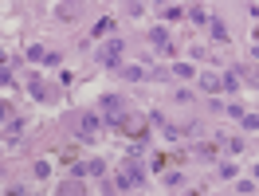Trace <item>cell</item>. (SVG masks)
Wrapping results in <instances>:
<instances>
[{
  "instance_id": "cell-1",
  "label": "cell",
  "mask_w": 259,
  "mask_h": 196,
  "mask_svg": "<svg viewBox=\"0 0 259 196\" xmlns=\"http://www.w3.org/2000/svg\"><path fill=\"white\" fill-rule=\"evenodd\" d=\"M146 184V173H142V165L126 157V161H118V188H142Z\"/></svg>"
},
{
  "instance_id": "cell-2",
  "label": "cell",
  "mask_w": 259,
  "mask_h": 196,
  "mask_svg": "<svg viewBox=\"0 0 259 196\" xmlns=\"http://www.w3.org/2000/svg\"><path fill=\"white\" fill-rule=\"evenodd\" d=\"M102 118H106V126H114V130H118V126L130 118L126 98H122V94H106V98H102Z\"/></svg>"
},
{
  "instance_id": "cell-3",
  "label": "cell",
  "mask_w": 259,
  "mask_h": 196,
  "mask_svg": "<svg viewBox=\"0 0 259 196\" xmlns=\"http://www.w3.org/2000/svg\"><path fill=\"white\" fill-rule=\"evenodd\" d=\"M122 51H126V39H106L98 47V63L106 71H122Z\"/></svg>"
},
{
  "instance_id": "cell-4",
  "label": "cell",
  "mask_w": 259,
  "mask_h": 196,
  "mask_svg": "<svg viewBox=\"0 0 259 196\" xmlns=\"http://www.w3.org/2000/svg\"><path fill=\"white\" fill-rule=\"evenodd\" d=\"M79 137L82 141H98V137H102V118L91 114V110H82L79 114Z\"/></svg>"
},
{
  "instance_id": "cell-5",
  "label": "cell",
  "mask_w": 259,
  "mask_h": 196,
  "mask_svg": "<svg viewBox=\"0 0 259 196\" xmlns=\"http://www.w3.org/2000/svg\"><path fill=\"white\" fill-rule=\"evenodd\" d=\"M146 126H149V118H146V114H130L126 122L118 126V130L126 133L130 141H146V137H149V133H146Z\"/></svg>"
},
{
  "instance_id": "cell-6",
  "label": "cell",
  "mask_w": 259,
  "mask_h": 196,
  "mask_svg": "<svg viewBox=\"0 0 259 196\" xmlns=\"http://www.w3.org/2000/svg\"><path fill=\"white\" fill-rule=\"evenodd\" d=\"M149 43H153V47H157V51H165L169 59L177 55V47H173V39L165 35V28H153V32H149Z\"/></svg>"
},
{
  "instance_id": "cell-7",
  "label": "cell",
  "mask_w": 259,
  "mask_h": 196,
  "mask_svg": "<svg viewBox=\"0 0 259 196\" xmlns=\"http://www.w3.org/2000/svg\"><path fill=\"white\" fill-rule=\"evenodd\" d=\"M196 79H200V90H208V94H220V90H224V79H220L216 71H200Z\"/></svg>"
},
{
  "instance_id": "cell-8",
  "label": "cell",
  "mask_w": 259,
  "mask_h": 196,
  "mask_svg": "<svg viewBox=\"0 0 259 196\" xmlns=\"http://www.w3.org/2000/svg\"><path fill=\"white\" fill-rule=\"evenodd\" d=\"M55 196H87V184H82L79 177H67L59 188H55Z\"/></svg>"
},
{
  "instance_id": "cell-9",
  "label": "cell",
  "mask_w": 259,
  "mask_h": 196,
  "mask_svg": "<svg viewBox=\"0 0 259 196\" xmlns=\"http://www.w3.org/2000/svg\"><path fill=\"white\" fill-rule=\"evenodd\" d=\"M122 79H130V82H142V79H149V71L142 63H122V71H118Z\"/></svg>"
},
{
  "instance_id": "cell-10",
  "label": "cell",
  "mask_w": 259,
  "mask_h": 196,
  "mask_svg": "<svg viewBox=\"0 0 259 196\" xmlns=\"http://www.w3.org/2000/svg\"><path fill=\"white\" fill-rule=\"evenodd\" d=\"M28 90H32V98H35V102H48V98H51V90L44 86V79H39V75H32V82H28Z\"/></svg>"
},
{
  "instance_id": "cell-11",
  "label": "cell",
  "mask_w": 259,
  "mask_h": 196,
  "mask_svg": "<svg viewBox=\"0 0 259 196\" xmlns=\"http://www.w3.org/2000/svg\"><path fill=\"white\" fill-rule=\"evenodd\" d=\"M169 165H181L177 153H157V157H153V169H161V173H169Z\"/></svg>"
},
{
  "instance_id": "cell-12",
  "label": "cell",
  "mask_w": 259,
  "mask_h": 196,
  "mask_svg": "<svg viewBox=\"0 0 259 196\" xmlns=\"http://www.w3.org/2000/svg\"><path fill=\"white\" fill-rule=\"evenodd\" d=\"M157 16H161V20H181L185 12H181L177 4H157Z\"/></svg>"
},
{
  "instance_id": "cell-13",
  "label": "cell",
  "mask_w": 259,
  "mask_h": 196,
  "mask_svg": "<svg viewBox=\"0 0 259 196\" xmlns=\"http://www.w3.org/2000/svg\"><path fill=\"white\" fill-rule=\"evenodd\" d=\"M20 130H24V122H8V126H4V145H12L20 137Z\"/></svg>"
},
{
  "instance_id": "cell-14",
  "label": "cell",
  "mask_w": 259,
  "mask_h": 196,
  "mask_svg": "<svg viewBox=\"0 0 259 196\" xmlns=\"http://www.w3.org/2000/svg\"><path fill=\"white\" fill-rule=\"evenodd\" d=\"M87 177H106V161L91 157V161H87Z\"/></svg>"
},
{
  "instance_id": "cell-15",
  "label": "cell",
  "mask_w": 259,
  "mask_h": 196,
  "mask_svg": "<svg viewBox=\"0 0 259 196\" xmlns=\"http://www.w3.org/2000/svg\"><path fill=\"white\" fill-rule=\"evenodd\" d=\"M55 16H59V20H75V16H79V8H75V4H55Z\"/></svg>"
},
{
  "instance_id": "cell-16",
  "label": "cell",
  "mask_w": 259,
  "mask_h": 196,
  "mask_svg": "<svg viewBox=\"0 0 259 196\" xmlns=\"http://www.w3.org/2000/svg\"><path fill=\"white\" fill-rule=\"evenodd\" d=\"M208 28H212V39H216V43H228V28L220 24V20H212Z\"/></svg>"
},
{
  "instance_id": "cell-17",
  "label": "cell",
  "mask_w": 259,
  "mask_h": 196,
  "mask_svg": "<svg viewBox=\"0 0 259 196\" xmlns=\"http://www.w3.org/2000/svg\"><path fill=\"white\" fill-rule=\"evenodd\" d=\"M173 75H177V79H193V75H200V71L189 67V63H173Z\"/></svg>"
},
{
  "instance_id": "cell-18",
  "label": "cell",
  "mask_w": 259,
  "mask_h": 196,
  "mask_svg": "<svg viewBox=\"0 0 259 196\" xmlns=\"http://www.w3.org/2000/svg\"><path fill=\"white\" fill-rule=\"evenodd\" d=\"M28 59H32V63H48V51L39 47V43H32V47H28Z\"/></svg>"
},
{
  "instance_id": "cell-19",
  "label": "cell",
  "mask_w": 259,
  "mask_h": 196,
  "mask_svg": "<svg viewBox=\"0 0 259 196\" xmlns=\"http://www.w3.org/2000/svg\"><path fill=\"white\" fill-rule=\"evenodd\" d=\"M196 157H204V161H212V157H216V145H212V141H204V145H196Z\"/></svg>"
},
{
  "instance_id": "cell-20",
  "label": "cell",
  "mask_w": 259,
  "mask_h": 196,
  "mask_svg": "<svg viewBox=\"0 0 259 196\" xmlns=\"http://www.w3.org/2000/svg\"><path fill=\"white\" fill-rule=\"evenodd\" d=\"M106 32H114V20H110V16H102V20L95 24V35H106Z\"/></svg>"
},
{
  "instance_id": "cell-21",
  "label": "cell",
  "mask_w": 259,
  "mask_h": 196,
  "mask_svg": "<svg viewBox=\"0 0 259 196\" xmlns=\"http://www.w3.org/2000/svg\"><path fill=\"white\" fill-rule=\"evenodd\" d=\"M0 82H4V90H16V79H12V67H4V71H0Z\"/></svg>"
},
{
  "instance_id": "cell-22",
  "label": "cell",
  "mask_w": 259,
  "mask_h": 196,
  "mask_svg": "<svg viewBox=\"0 0 259 196\" xmlns=\"http://www.w3.org/2000/svg\"><path fill=\"white\" fill-rule=\"evenodd\" d=\"M220 141H224V149H228V153H240V149H243V141H240V137H220Z\"/></svg>"
},
{
  "instance_id": "cell-23",
  "label": "cell",
  "mask_w": 259,
  "mask_h": 196,
  "mask_svg": "<svg viewBox=\"0 0 259 196\" xmlns=\"http://www.w3.org/2000/svg\"><path fill=\"white\" fill-rule=\"evenodd\" d=\"M35 177L48 180V177H51V161H35Z\"/></svg>"
},
{
  "instance_id": "cell-24",
  "label": "cell",
  "mask_w": 259,
  "mask_h": 196,
  "mask_svg": "<svg viewBox=\"0 0 259 196\" xmlns=\"http://www.w3.org/2000/svg\"><path fill=\"white\" fill-rule=\"evenodd\" d=\"M189 16H193L196 24H212V20H208V12H204V8H193V12H189Z\"/></svg>"
},
{
  "instance_id": "cell-25",
  "label": "cell",
  "mask_w": 259,
  "mask_h": 196,
  "mask_svg": "<svg viewBox=\"0 0 259 196\" xmlns=\"http://www.w3.org/2000/svg\"><path fill=\"white\" fill-rule=\"evenodd\" d=\"M228 114L236 118V122H243V118H247V114H243V106H240V102H232V106H228Z\"/></svg>"
},
{
  "instance_id": "cell-26",
  "label": "cell",
  "mask_w": 259,
  "mask_h": 196,
  "mask_svg": "<svg viewBox=\"0 0 259 196\" xmlns=\"http://www.w3.org/2000/svg\"><path fill=\"white\" fill-rule=\"evenodd\" d=\"M71 177H79V180L87 177V161H75V165H71Z\"/></svg>"
},
{
  "instance_id": "cell-27",
  "label": "cell",
  "mask_w": 259,
  "mask_h": 196,
  "mask_svg": "<svg viewBox=\"0 0 259 196\" xmlns=\"http://www.w3.org/2000/svg\"><path fill=\"white\" fill-rule=\"evenodd\" d=\"M126 12L138 20V16H146V4H126Z\"/></svg>"
},
{
  "instance_id": "cell-28",
  "label": "cell",
  "mask_w": 259,
  "mask_h": 196,
  "mask_svg": "<svg viewBox=\"0 0 259 196\" xmlns=\"http://www.w3.org/2000/svg\"><path fill=\"white\" fill-rule=\"evenodd\" d=\"M224 86H228V90H236V86H240V75H232V71H228V75H224Z\"/></svg>"
},
{
  "instance_id": "cell-29",
  "label": "cell",
  "mask_w": 259,
  "mask_h": 196,
  "mask_svg": "<svg viewBox=\"0 0 259 196\" xmlns=\"http://www.w3.org/2000/svg\"><path fill=\"white\" fill-rule=\"evenodd\" d=\"M243 71H247V75H243V79L251 82V86H259V71H255V67H243Z\"/></svg>"
},
{
  "instance_id": "cell-30",
  "label": "cell",
  "mask_w": 259,
  "mask_h": 196,
  "mask_svg": "<svg viewBox=\"0 0 259 196\" xmlns=\"http://www.w3.org/2000/svg\"><path fill=\"white\" fill-rule=\"evenodd\" d=\"M173 102H181V106H189V102H193V94H189V90H177V94H173Z\"/></svg>"
},
{
  "instance_id": "cell-31",
  "label": "cell",
  "mask_w": 259,
  "mask_h": 196,
  "mask_svg": "<svg viewBox=\"0 0 259 196\" xmlns=\"http://www.w3.org/2000/svg\"><path fill=\"white\" fill-rule=\"evenodd\" d=\"M4 196H24V184H4Z\"/></svg>"
},
{
  "instance_id": "cell-32",
  "label": "cell",
  "mask_w": 259,
  "mask_h": 196,
  "mask_svg": "<svg viewBox=\"0 0 259 196\" xmlns=\"http://www.w3.org/2000/svg\"><path fill=\"white\" fill-rule=\"evenodd\" d=\"M185 196H200V188H189V192H185Z\"/></svg>"
}]
</instances>
